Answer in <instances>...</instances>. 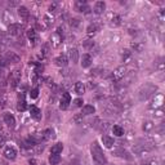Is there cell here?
<instances>
[{"label": "cell", "instance_id": "obj_1", "mask_svg": "<svg viewBox=\"0 0 165 165\" xmlns=\"http://www.w3.org/2000/svg\"><path fill=\"white\" fill-rule=\"evenodd\" d=\"M92 159L94 165H106L107 163L106 156H104L101 146L98 145V142H93L92 145Z\"/></svg>", "mask_w": 165, "mask_h": 165}, {"label": "cell", "instance_id": "obj_2", "mask_svg": "<svg viewBox=\"0 0 165 165\" xmlns=\"http://www.w3.org/2000/svg\"><path fill=\"white\" fill-rule=\"evenodd\" d=\"M156 90H157V86L155 85V84L146 83L145 85H142L141 88H139V90H138V99L139 101L148 99L151 96H153V94H155Z\"/></svg>", "mask_w": 165, "mask_h": 165}, {"label": "cell", "instance_id": "obj_3", "mask_svg": "<svg viewBox=\"0 0 165 165\" xmlns=\"http://www.w3.org/2000/svg\"><path fill=\"white\" fill-rule=\"evenodd\" d=\"M126 72H128V68H126L125 66H120V67H117L114 72H112L111 79L114 80V81H120V80H122L126 76Z\"/></svg>", "mask_w": 165, "mask_h": 165}, {"label": "cell", "instance_id": "obj_4", "mask_svg": "<svg viewBox=\"0 0 165 165\" xmlns=\"http://www.w3.org/2000/svg\"><path fill=\"white\" fill-rule=\"evenodd\" d=\"M164 104V96L161 93L159 94H155V97L151 99V103H150V108H155V110H157V108H161Z\"/></svg>", "mask_w": 165, "mask_h": 165}, {"label": "cell", "instance_id": "obj_5", "mask_svg": "<svg viewBox=\"0 0 165 165\" xmlns=\"http://www.w3.org/2000/svg\"><path fill=\"white\" fill-rule=\"evenodd\" d=\"M23 31V26L19 23H10L8 27V32L12 35V36H19Z\"/></svg>", "mask_w": 165, "mask_h": 165}, {"label": "cell", "instance_id": "obj_6", "mask_svg": "<svg viewBox=\"0 0 165 165\" xmlns=\"http://www.w3.org/2000/svg\"><path fill=\"white\" fill-rule=\"evenodd\" d=\"M151 150H152V147H150L148 145H137L133 147V152L135 155H145V153H148Z\"/></svg>", "mask_w": 165, "mask_h": 165}, {"label": "cell", "instance_id": "obj_7", "mask_svg": "<svg viewBox=\"0 0 165 165\" xmlns=\"http://www.w3.org/2000/svg\"><path fill=\"white\" fill-rule=\"evenodd\" d=\"M3 155H4L8 160H14L17 157V150L13 146H6L4 151H3Z\"/></svg>", "mask_w": 165, "mask_h": 165}, {"label": "cell", "instance_id": "obj_8", "mask_svg": "<svg viewBox=\"0 0 165 165\" xmlns=\"http://www.w3.org/2000/svg\"><path fill=\"white\" fill-rule=\"evenodd\" d=\"M70 103H71V97H70V94L63 93L61 101H59V108H61V110H66Z\"/></svg>", "mask_w": 165, "mask_h": 165}, {"label": "cell", "instance_id": "obj_9", "mask_svg": "<svg viewBox=\"0 0 165 165\" xmlns=\"http://www.w3.org/2000/svg\"><path fill=\"white\" fill-rule=\"evenodd\" d=\"M76 9H78V12H80V13H89L90 10V6L86 4V1H76Z\"/></svg>", "mask_w": 165, "mask_h": 165}, {"label": "cell", "instance_id": "obj_10", "mask_svg": "<svg viewBox=\"0 0 165 165\" xmlns=\"http://www.w3.org/2000/svg\"><path fill=\"white\" fill-rule=\"evenodd\" d=\"M4 122L9 126V128H14L16 126V119L12 114H9V112H5L4 114Z\"/></svg>", "mask_w": 165, "mask_h": 165}, {"label": "cell", "instance_id": "obj_11", "mask_svg": "<svg viewBox=\"0 0 165 165\" xmlns=\"http://www.w3.org/2000/svg\"><path fill=\"white\" fill-rule=\"evenodd\" d=\"M104 9H106V3L104 1H97L94 4V13L96 14H102Z\"/></svg>", "mask_w": 165, "mask_h": 165}, {"label": "cell", "instance_id": "obj_12", "mask_svg": "<svg viewBox=\"0 0 165 165\" xmlns=\"http://www.w3.org/2000/svg\"><path fill=\"white\" fill-rule=\"evenodd\" d=\"M102 143L106 148H112V146L115 145V141L114 138H111L110 135H103L102 137Z\"/></svg>", "mask_w": 165, "mask_h": 165}, {"label": "cell", "instance_id": "obj_13", "mask_svg": "<svg viewBox=\"0 0 165 165\" xmlns=\"http://www.w3.org/2000/svg\"><path fill=\"white\" fill-rule=\"evenodd\" d=\"M30 114H31V116H32L35 120H40L41 119V111L36 106H31L30 107Z\"/></svg>", "mask_w": 165, "mask_h": 165}, {"label": "cell", "instance_id": "obj_14", "mask_svg": "<svg viewBox=\"0 0 165 165\" xmlns=\"http://www.w3.org/2000/svg\"><path fill=\"white\" fill-rule=\"evenodd\" d=\"M90 65H92V57H90V54H83L81 66L84 68H88V67H90Z\"/></svg>", "mask_w": 165, "mask_h": 165}, {"label": "cell", "instance_id": "obj_15", "mask_svg": "<svg viewBox=\"0 0 165 165\" xmlns=\"http://www.w3.org/2000/svg\"><path fill=\"white\" fill-rule=\"evenodd\" d=\"M54 62H55V65H57V66L65 67V66H67L68 59H67V57H66L65 54H62V55H59V57L55 58V59H54Z\"/></svg>", "mask_w": 165, "mask_h": 165}, {"label": "cell", "instance_id": "obj_16", "mask_svg": "<svg viewBox=\"0 0 165 165\" xmlns=\"http://www.w3.org/2000/svg\"><path fill=\"white\" fill-rule=\"evenodd\" d=\"M4 58H5L8 62H14V63L19 62V57L14 53V52H8V53H6V55H5Z\"/></svg>", "mask_w": 165, "mask_h": 165}, {"label": "cell", "instance_id": "obj_17", "mask_svg": "<svg viewBox=\"0 0 165 165\" xmlns=\"http://www.w3.org/2000/svg\"><path fill=\"white\" fill-rule=\"evenodd\" d=\"M18 14L23 21H26L27 18H29V16H30V12H29V9H27L26 6H19L18 8Z\"/></svg>", "mask_w": 165, "mask_h": 165}, {"label": "cell", "instance_id": "obj_18", "mask_svg": "<svg viewBox=\"0 0 165 165\" xmlns=\"http://www.w3.org/2000/svg\"><path fill=\"white\" fill-rule=\"evenodd\" d=\"M70 59H71L72 63H78L79 62V52L76 48H72L70 50Z\"/></svg>", "mask_w": 165, "mask_h": 165}, {"label": "cell", "instance_id": "obj_19", "mask_svg": "<svg viewBox=\"0 0 165 165\" xmlns=\"http://www.w3.org/2000/svg\"><path fill=\"white\" fill-rule=\"evenodd\" d=\"M63 150V145L62 143H55V145L52 146V150H50V153L52 155H59Z\"/></svg>", "mask_w": 165, "mask_h": 165}, {"label": "cell", "instance_id": "obj_20", "mask_svg": "<svg viewBox=\"0 0 165 165\" xmlns=\"http://www.w3.org/2000/svg\"><path fill=\"white\" fill-rule=\"evenodd\" d=\"M35 146H37V142L34 137H29L27 139H24V147L26 148H32Z\"/></svg>", "mask_w": 165, "mask_h": 165}, {"label": "cell", "instance_id": "obj_21", "mask_svg": "<svg viewBox=\"0 0 165 165\" xmlns=\"http://www.w3.org/2000/svg\"><path fill=\"white\" fill-rule=\"evenodd\" d=\"M53 137H54V132L52 129H47V130H44L41 133V139L43 141H48V139L53 138Z\"/></svg>", "mask_w": 165, "mask_h": 165}, {"label": "cell", "instance_id": "obj_22", "mask_svg": "<svg viewBox=\"0 0 165 165\" xmlns=\"http://www.w3.org/2000/svg\"><path fill=\"white\" fill-rule=\"evenodd\" d=\"M75 92L79 94V96H81V94L85 92V85L81 83V81H76L75 84Z\"/></svg>", "mask_w": 165, "mask_h": 165}, {"label": "cell", "instance_id": "obj_23", "mask_svg": "<svg viewBox=\"0 0 165 165\" xmlns=\"http://www.w3.org/2000/svg\"><path fill=\"white\" fill-rule=\"evenodd\" d=\"M94 112H96V108L94 106H90V104H86V106L83 107V115H93Z\"/></svg>", "mask_w": 165, "mask_h": 165}, {"label": "cell", "instance_id": "obj_24", "mask_svg": "<svg viewBox=\"0 0 165 165\" xmlns=\"http://www.w3.org/2000/svg\"><path fill=\"white\" fill-rule=\"evenodd\" d=\"M112 133L116 137H121V135H124V129L120 125H114L112 126Z\"/></svg>", "mask_w": 165, "mask_h": 165}, {"label": "cell", "instance_id": "obj_25", "mask_svg": "<svg viewBox=\"0 0 165 165\" xmlns=\"http://www.w3.org/2000/svg\"><path fill=\"white\" fill-rule=\"evenodd\" d=\"M26 102H24V98H23V94H21L19 96V99H18V104H17V108H18L19 111H24L26 110Z\"/></svg>", "mask_w": 165, "mask_h": 165}, {"label": "cell", "instance_id": "obj_26", "mask_svg": "<svg viewBox=\"0 0 165 165\" xmlns=\"http://www.w3.org/2000/svg\"><path fill=\"white\" fill-rule=\"evenodd\" d=\"M142 129L146 133H150L153 129V122L152 121H145V122H143V125H142Z\"/></svg>", "mask_w": 165, "mask_h": 165}, {"label": "cell", "instance_id": "obj_27", "mask_svg": "<svg viewBox=\"0 0 165 165\" xmlns=\"http://www.w3.org/2000/svg\"><path fill=\"white\" fill-rule=\"evenodd\" d=\"M49 163H50V165H57L61 163V156L59 155H50V157H49Z\"/></svg>", "mask_w": 165, "mask_h": 165}, {"label": "cell", "instance_id": "obj_28", "mask_svg": "<svg viewBox=\"0 0 165 165\" xmlns=\"http://www.w3.org/2000/svg\"><path fill=\"white\" fill-rule=\"evenodd\" d=\"M27 37L31 40V41H36L37 40V36H36V31H35L34 29H30L29 31H27Z\"/></svg>", "mask_w": 165, "mask_h": 165}, {"label": "cell", "instance_id": "obj_29", "mask_svg": "<svg viewBox=\"0 0 165 165\" xmlns=\"http://www.w3.org/2000/svg\"><path fill=\"white\" fill-rule=\"evenodd\" d=\"M120 24H121V17L115 14L111 19V26H120Z\"/></svg>", "mask_w": 165, "mask_h": 165}, {"label": "cell", "instance_id": "obj_30", "mask_svg": "<svg viewBox=\"0 0 165 165\" xmlns=\"http://www.w3.org/2000/svg\"><path fill=\"white\" fill-rule=\"evenodd\" d=\"M50 40L53 41V47H58V45H59V41L62 40V37H61V35H58L57 32H55L53 36H52Z\"/></svg>", "mask_w": 165, "mask_h": 165}, {"label": "cell", "instance_id": "obj_31", "mask_svg": "<svg viewBox=\"0 0 165 165\" xmlns=\"http://www.w3.org/2000/svg\"><path fill=\"white\" fill-rule=\"evenodd\" d=\"M104 72H106V70H104V68L97 67V68H94L93 71H92V75H94V76H103Z\"/></svg>", "mask_w": 165, "mask_h": 165}, {"label": "cell", "instance_id": "obj_32", "mask_svg": "<svg viewBox=\"0 0 165 165\" xmlns=\"http://www.w3.org/2000/svg\"><path fill=\"white\" fill-rule=\"evenodd\" d=\"M97 30H98V27L96 26V24H89L88 29H86V32H88V35H94L97 32Z\"/></svg>", "mask_w": 165, "mask_h": 165}, {"label": "cell", "instance_id": "obj_33", "mask_svg": "<svg viewBox=\"0 0 165 165\" xmlns=\"http://www.w3.org/2000/svg\"><path fill=\"white\" fill-rule=\"evenodd\" d=\"M116 153H117V156H120V157H125V159H128V160L132 159V157L129 156V153L126 152L125 150H119V151H116Z\"/></svg>", "mask_w": 165, "mask_h": 165}, {"label": "cell", "instance_id": "obj_34", "mask_svg": "<svg viewBox=\"0 0 165 165\" xmlns=\"http://www.w3.org/2000/svg\"><path fill=\"white\" fill-rule=\"evenodd\" d=\"M132 48L134 49V52H142V49L145 48V45L141 44V43H133L132 44Z\"/></svg>", "mask_w": 165, "mask_h": 165}, {"label": "cell", "instance_id": "obj_35", "mask_svg": "<svg viewBox=\"0 0 165 165\" xmlns=\"http://www.w3.org/2000/svg\"><path fill=\"white\" fill-rule=\"evenodd\" d=\"M132 57V53L128 50V49H125V50H122V61L126 62V61H129V58Z\"/></svg>", "mask_w": 165, "mask_h": 165}, {"label": "cell", "instance_id": "obj_36", "mask_svg": "<svg viewBox=\"0 0 165 165\" xmlns=\"http://www.w3.org/2000/svg\"><path fill=\"white\" fill-rule=\"evenodd\" d=\"M83 45H84V48L89 50V49H92V48L94 47V41H93V40H85Z\"/></svg>", "mask_w": 165, "mask_h": 165}, {"label": "cell", "instance_id": "obj_37", "mask_svg": "<svg viewBox=\"0 0 165 165\" xmlns=\"http://www.w3.org/2000/svg\"><path fill=\"white\" fill-rule=\"evenodd\" d=\"M155 65H156V68L157 70H164V59L160 58L157 62H155Z\"/></svg>", "mask_w": 165, "mask_h": 165}, {"label": "cell", "instance_id": "obj_38", "mask_svg": "<svg viewBox=\"0 0 165 165\" xmlns=\"http://www.w3.org/2000/svg\"><path fill=\"white\" fill-rule=\"evenodd\" d=\"M37 96H39V89H37V88H35V89L31 90L30 97L32 98V99H35V98H37Z\"/></svg>", "mask_w": 165, "mask_h": 165}, {"label": "cell", "instance_id": "obj_39", "mask_svg": "<svg viewBox=\"0 0 165 165\" xmlns=\"http://www.w3.org/2000/svg\"><path fill=\"white\" fill-rule=\"evenodd\" d=\"M0 106L1 107L6 106V97L4 96V94H0Z\"/></svg>", "mask_w": 165, "mask_h": 165}, {"label": "cell", "instance_id": "obj_40", "mask_svg": "<svg viewBox=\"0 0 165 165\" xmlns=\"http://www.w3.org/2000/svg\"><path fill=\"white\" fill-rule=\"evenodd\" d=\"M83 106V99L81 98H78V99L73 101V107H81Z\"/></svg>", "mask_w": 165, "mask_h": 165}, {"label": "cell", "instance_id": "obj_41", "mask_svg": "<svg viewBox=\"0 0 165 165\" xmlns=\"http://www.w3.org/2000/svg\"><path fill=\"white\" fill-rule=\"evenodd\" d=\"M155 115L156 117H163L164 116V111H163V108H159V110H155Z\"/></svg>", "mask_w": 165, "mask_h": 165}, {"label": "cell", "instance_id": "obj_42", "mask_svg": "<svg viewBox=\"0 0 165 165\" xmlns=\"http://www.w3.org/2000/svg\"><path fill=\"white\" fill-rule=\"evenodd\" d=\"M79 23H80V21L78 18H72L71 19V22H70V24H71L72 27H78L79 26Z\"/></svg>", "mask_w": 165, "mask_h": 165}, {"label": "cell", "instance_id": "obj_43", "mask_svg": "<svg viewBox=\"0 0 165 165\" xmlns=\"http://www.w3.org/2000/svg\"><path fill=\"white\" fill-rule=\"evenodd\" d=\"M6 65H8V61H6L5 58H0V70L4 68Z\"/></svg>", "mask_w": 165, "mask_h": 165}, {"label": "cell", "instance_id": "obj_44", "mask_svg": "<svg viewBox=\"0 0 165 165\" xmlns=\"http://www.w3.org/2000/svg\"><path fill=\"white\" fill-rule=\"evenodd\" d=\"M55 9H57V3H53V4L49 6V12H50V13H54Z\"/></svg>", "mask_w": 165, "mask_h": 165}, {"label": "cell", "instance_id": "obj_45", "mask_svg": "<svg viewBox=\"0 0 165 165\" xmlns=\"http://www.w3.org/2000/svg\"><path fill=\"white\" fill-rule=\"evenodd\" d=\"M5 143V135L4 134H0V147H3Z\"/></svg>", "mask_w": 165, "mask_h": 165}, {"label": "cell", "instance_id": "obj_46", "mask_svg": "<svg viewBox=\"0 0 165 165\" xmlns=\"http://www.w3.org/2000/svg\"><path fill=\"white\" fill-rule=\"evenodd\" d=\"M43 70H44L43 66H41V65H37V66H36V71H35V72H36V73H40V71H43Z\"/></svg>", "mask_w": 165, "mask_h": 165}, {"label": "cell", "instance_id": "obj_47", "mask_svg": "<svg viewBox=\"0 0 165 165\" xmlns=\"http://www.w3.org/2000/svg\"><path fill=\"white\" fill-rule=\"evenodd\" d=\"M30 165H36V161H35L34 159H32V160H30Z\"/></svg>", "mask_w": 165, "mask_h": 165}, {"label": "cell", "instance_id": "obj_48", "mask_svg": "<svg viewBox=\"0 0 165 165\" xmlns=\"http://www.w3.org/2000/svg\"><path fill=\"white\" fill-rule=\"evenodd\" d=\"M1 75H3V72H1V70H0V79H1Z\"/></svg>", "mask_w": 165, "mask_h": 165}, {"label": "cell", "instance_id": "obj_49", "mask_svg": "<svg viewBox=\"0 0 165 165\" xmlns=\"http://www.w3.org/2000/svg\"><path fill=\"white\" fill-rule=\"evenodd\" d=\"M68 165H75V163H70Z\"/></svg>", "mask_w": 165, "mask_h": 165}, {"label": "cell", "instance_id": "obj_50", "mask_svg": "<svg viewBox=\"0 0 165 165\" xmlns=\"http://www.w3.org/2000/svg\"><path fill=\"white\" fill-rule=\"evenodd\" d=\"M0 128H1V125H0Z\"/></svg>", "mask_w": 165, "mask_h": 165}]
</instances>
